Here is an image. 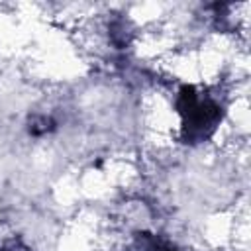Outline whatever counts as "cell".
Wrapping results in <instances>:
<instances>
[{
  "label": "cell",
  "instance_id": "2",
  "mask_svg": "<svg viewBox=\"0 0 251 251\" xmlns=\"http://www.w3.org/2000/svg\"><path fill=\"white\" fill-rule=\"evenodd\" d=\"M131 251H180V249L163 235L139 233L131 243Z\"/></svg>",
  "mask_w": 251,
  "mask_h": 251
},
{
  "label": "cell",
  "instance_id": "3",
  "mask_svg": "<svg viewBox=\"0 0 251 251\" xmlns=\"http://www.w3.org/2000/svg\"><path fill=\"white\" fill-rule=\"evenodd\" d=\"M53 129H55V120L51 116H33L27 126V131L31 135H45Z\"/></svg>",
  "mask_w": 251,
  "mask_h": 251
},
{
  "label": "cell",
  "instance_id": "4",
  "mask_svg": "<svg viewBox=\"0 0 251 251\" xmlns=\"http://www.w3.org/2000/svg\"><path fill=\"white\" fill-rule=\"evenodd\" d=\"M0 251H27L20 241H6Z\"/></svg>",
  "mask_w": 251,
  "mask_h": 251
},
{
  "label": "cell",
  "instance_id": "1",
  "mask_svg": "<svg viewBox=\"0 0 251 251\" xmlns=\"http://www.w3.org/2000/svg\"><path fill=\"white\" fill-rule=\"evenodd\" d=\"M176 108L182 118V139L186 143H198L208 139L222 120L220 102L194 86H182L176 98Z\"/></svg>",
  "mask_w": 251,
  "mask_h": 251
}]
</instances>
